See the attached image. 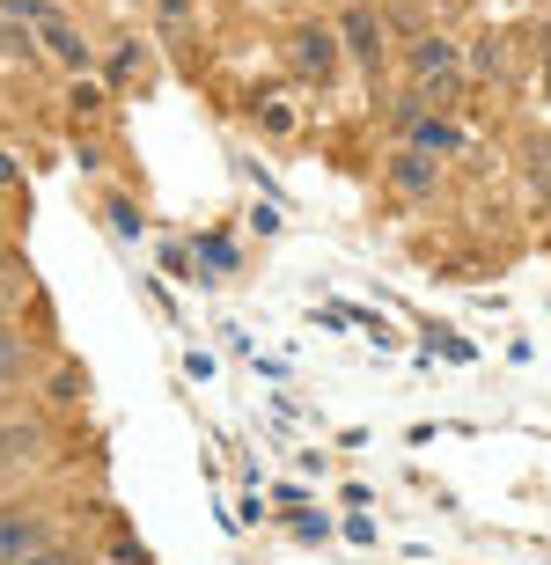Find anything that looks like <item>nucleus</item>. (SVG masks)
<instances>
[{
  "mask_svg": "<svg viewBox=\"0 0 551 565\" xmlns=\"http://www.w3.org/2000/svg\"><path fill=\"white\" fill-rule=\"evenodd\" d=\"M287 66H295V74H309V82H331V74H339V30L301 22L295 38H287Z\"/></svg>",
  "mask_w": 551,
  "mask_h": 565,
  "instance_id": "nucleus-1",
  "label": "nucleus"
},
{
  "mask_svg": "<svg viewBox=\"0 0 551 565\" xmlns=\"http://www.w3.org/2000/svg\"><path fill=\"white\" fill-rule=\"evenodd\" d=\"M412 82L434 88V96H448V88L464 82V52H456L448 38H420L412 44Z\"/></svg>",
  "mask_w": 551,
  "mask_h": 565,
  "instance_id": "nucleus-2",
  "label": "nucleus"
},
{
  "mask_svg": "<svg viewBox=\"0 0 551 565\" xmlns=\"http://www.w3.org/2000/svg\"><path fill=\"white\" fill-rule=\"evenodd\" d=\"M52 544V529L38 522V514H22V507H0V565H15L30 558V551Z\"/></svg>",
  "mask_w": 551,
  "mask_h": 565,
  "instance_id": "nucleus-3",
  "label": "nucleus"
},
{
  "mask_svg": "<svg viewBox=\"0 0 551 565\" xmlns=\"http://www.w3.org/2000/svg\"><path fill=\"white\" fill-rule=\"evenodd\" d=\"M339 44H346V60H361L368 74L382 66V22L368 15V8H346V22H339Z\"/></svg>",
  "mask_w": 551,
  "mask_h": 565,
  "instance_id": "nucleus-4",
  "label": "nucleus"
},
{
  "mask_svg": "<svg viewBox=\"0 0 551 565\" xmlns=\"http://www.w3.org/2000/svg\"><path fill=\"white\" fill-rule=\"evenodd\" d=\"M390 184H398L404 199H426V191H434V154H420V147H404L398 162H390Z\"/></svg>",
  "mask_w": 551,
  "mask_h": 565,
  "instance_id": "nucleus-5",
  "label": "nucleus"
},
{
  "mask_svg": "<svg viewBox=\"0 0 551 565\" xmlns=\"http://www.w3.org/2000/svg\"><path fill=\"white\" fill-rule=\"evenodd\" d=\"M30 456H44V426H0V470H22Z\"/></svg>",
  "mask_w": 551,
  "mask_h": 565,
  "instance_id": "nucleus-6",
  "label": "nucleus"
},
{
  "mask_svg": "<svg viewBox=\"0 0 551 565\" xmlns=\"http://www.w3.org/2000/svg\"><path fill=\"white\" fill-rule=\"evenodd\" d=\"M412 147H420V154H448V147H456V126H448V118H412Z\"/></svg>",
  "mask_w": 551,
  "mask_h": 565,
  "instance_id": "nucleus-7",
  "label": "nucleus"
},
{
  "mask_svg": "<svg viewBox=\"0 0 551 565\" xmlns=\"http://www.w3.org/2000/svg\"><path fill=\"white\" fill-rule=\"evenodd\" d=\"M22 52H30V22L0 8V60H22Z\"/></svg>",
  "mask_w": 551,
  "mask_h": 565,
  "instance_id": "nucleus-8",
  "label": "nucleus"
},
{
  "mask_svg": "<svg viewBox=\"0 0 551 565\" xmlns=\"http://www.w3.org/2000/svg\"><path fill=\"white\" fill-rule=\"evenodd\" d=\"M22 360H30V345H22V338H8V331H0V390H8V382L22 375Z\"/></svg>",
  "mask_w": 551,
  "mask_h": 565,
  "instance_id": "nucleus-9",
  "label": "nucleus"
},
{
  "mask_svg": "<svg viewBox=\"0 0 551 565\" xmlns=\"http://www.w3.org/2000/svg\"><path fill=\"white\" fill-rule=\"evenodd\" d=\"M500 66H508L500 38H478V52H470V74H500Z\"/></svg>",
  "mask_w": 551,
  "mask_h": 565,
  "instance_id": "nucleus-10",
  "label": "nucleus"
},
{
  "mask_svg": "<svg viewBox=\"0 0 551 565\" xmlns=\"http://www.w3.org/2000/svg\"><path fill=\"white\" fill-rule=\"evenodd\" d=\"M155 15H162L170 38H184V30H191V0H155Z\"/></svg>",
  "mask_w": 551,
  "mask_h": 565,
  "instance_id": "nucleus-11",
  "label": "nucleus"
},
{
  "mask_svg": "<svg viewBox=\"0 0 551 565\" xmlns=\"http://www.w3.org/2000/svg\"><path fill=\"white\" fill-rule=\"evenodd\" d=\"M104 213H110V228H118V235H140V213H133V206H126V199H110V206H104Z\"/></svg>",
  "mask_w": 551,
  "mask_h": 565,
  "instance_id": "nucleus-12",
  "label": "nucleus"
},
{
  "mask_svg": "<svg viewBox=\"0 0 551 565\" xmlns=\"http://www.w3.org/2000/svg\"><path fill=\"white\" fill-rule=\"evenodd\" d=\"M133 60H140V44H118V52H110V82H126Z\"/></svg>",
  "mask_w": 551,
  "mask_h": 565,
  "instance_id": "nucleus-13",
  "label": "nucleus"
},
{
  "mask_svg": "<svg viewBox=\"0 0 551 565\" xmlns=\"http://www.w3.org/2000/svg\"><path fill=\"white\" fill-rule=\"evenodd\" d=\"M15 565H74V551H60V544H44V551H30V558H15Z\"/></svg>",
  "mask_w": 551,
  "mask_h": 565,
  "instance_id": "nucleus-14",
  "label": "nucleus"
},
{
  "mask_svg": "<svg viewBox=\"0 0 551 565\" xmlns=\"http://www.w3.org/2000/svg\"><path fill=\"white\" fill-rule=\"evenodd\" d=\"M15 184V154H0V191Z\"/></svg>",
  "mask_w": 551,
  "mask_h": 565,
  "instance_id": "nucleus-15",
  "label": "nucleus"
},
{
  "mask_svg": "<svg viewBox=\"0 0 551 565\" xmlns=\"http://www.w3.org/2000/svg\"><path fill=\"white\" fill-rule=\"evenodd\" d=\"M544 88H551V38H544Z\"/></svg>",
  "mask_w": 551,
  "mask_h": 565,
  "instance_id": "nucleus-16",
  "label": "nucleus"
},
{
  "mask_svg": "<svg viewBox=\"0 0 551 565\" xmlns=\"http://www.w3.org/2000/svg\"><path fill=\"white\" fill-rule=\"evenodd\" d=\"M0 309H8V301H0Z\"/></svg>",
  "mask_w": 551,
  "mask_h": 565,
  "instance_id": "nucleus-17",
  "label": "nucleus"
}]
</instances>
